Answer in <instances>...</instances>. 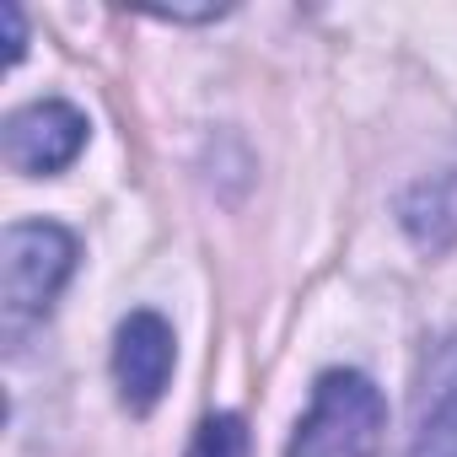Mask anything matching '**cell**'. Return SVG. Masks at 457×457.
Returning a JSON list of instances; mask_svg holds the SVG:
<instances>
[{"instance_id":"1","label":"cell","mask_w":457,"mask_h":457,"mask_svg":"<svg viewBox=\"0 0 457 457\" xmlns=\"http://www.w3.org/2000/svg\"><path fill=\"white\" fill-rule=\"evenodd\" d=\"M387 403L361 371H323L286 457H377Z\"/></svg>"},{"instance_id":"2","label":"cell","mask_w":457,"mask_h":457,"mask_svg":"<svg viewBox=\"0 0 457 457\" xmlns=\"http://www.w3.org/2000/svg\"><path fill=\"white\" fill-rule=\"evenodd\" d=\"M76 270V237L54 220H22L6 232V280H0V302H6V323L22 328L54 307Z\"/></svg>"},{"instance_id":"3","label":"cell","mask_w":457,"mask_h":457,"mask_svg":"<svg viewBox=\"0 0 457 457\" xmlns=\"http://www.w3.org/2000/svg\"><path fill=\"white\" fill-rule=\"evenodd\" d=\"M87 145V113L49 97V103H28L6 119V162L28 178H49V172H65Z\"/></svg>"},{"instance_id":"4","label":"cell","mask_w":457,"mask_h":457,"mask_svg":"<svg viewBox=\"0 0 457 457\" xmlns=\"http://www.w3.org/2000/svg\"><path fill=\"white\" fill-rule=\"evenodd\" d=\"M172 328L162 312H129L119 323V339H113V382H119V398L129 414H151L156 398L167 393L172 382Z\"/></svg>"},{"instance_id":"5","label":"cell","mask_w":457,"mask_h":457,"mask_svg":"<svg viewBox=\"0 0 457 457\" xmlns=\"http://www.w3.org/2000/svg\"><path fill=\"white\" fill-rule=\"evenodd\" d=\"M409 457H457V345H446L441 366L430 371V393H425Z\"/></svg>"},{"instance_id":"6","label":"cell","mask_w":457,"mask_h":457,"mask_svg":"<svg viewBox=\"0 0 457 457\" xmlns=\"http://www.w3.org/2000/svg\"><path fill=\"white\" fill-rule=\"evenodd\" d=\"M183 457H248V430H243V420H237V414H210V420L194 430V441H188Z\"/></svg>"}]
</instances>
